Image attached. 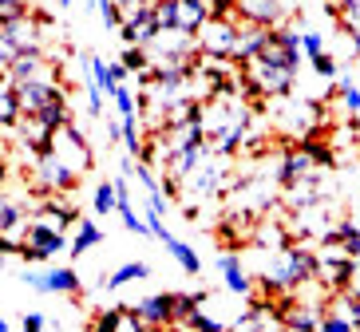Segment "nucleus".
Segmentation results:
<instances>
[{
    "label": "nucleus",
    "instance_id": "11",
    "mask_svg": "<svg viewBox=\"0 0 360 332\" xmlns=\"http://www.w3.org/2000/svg\"><path fill=\"white\" fill-rule=\"evenodd\" d=\"M159 32H162V28H159V20H155V4L143 8L139 16H131V20H123V28H119V36H123L127 48H147Z\"/></svg>",
    "mask_w": 360,
    "mask_h": 332
},
{
    "label": "nucleus",
    "instance_id": "34",
    "mask_svg": "<svg viewBox=\"0 0 360 332\" xmlns=\"http://www.w3.org/2000/svg\"><path fill=\"white\" fill-rule=\"evenodd\" d=\"M127 67H123V64H111V79H115V87H123V84H127Z\"/></svg>",
    "mask_w": 360,
    "mask_h": 332
},
{
    "label": "nucleus",
    "instance_id": "27",
    "mask_svg": "<svg viewBox=\"0 0 360 332\" xmlns=\"http://www.w3.org/2000/svg\"><path fill=\"white\" fill-rule=\"evenodd\" d=\"M24 16H32V8H28V0H0V20H24Z\"/></svg>",
    "mask_w": 360,
    "mask_h": 332
},
{
    "label": "nucleus",
    "instance_id": "19",
    "mask_svg": "<svg viewBox=\"0 0 360 332\" xmlns=\"http://www.w3.org/2000/svg\"><path fill=\"white\" fill-rule=\"evenodd\" d=\"M20 119H24V103L16 95V87H4V95H0V123H4V131H16Z\"/></svg>",
    "mask_w": 360,
    "mask_h": 332
},
{
    "label": "nucleus",
    "instance_id": "12",
    "mask_svg": "<svg viewBox=\"0 0 360 332\" xmlns=\"http://www.w3.org/2000/svg\"><path fill=\"white\" fill-rule=\"evenodd\" d=\"M281 12H285V0H238V16L262 28H277Z\"/></svg>",
    "mask_w": 360,
    "mask_h": 332
},
{
    "label": "nucleus",
    "instance_id": "5",
    "mask_svg": "<svg viewBox=\"0 0 360 332\" xmlns=\"http://www.w3.org/2000/svg\"><path fill=\"white\" fill-rule=\"evenodd\" d=\"M24 52H40V20H36V12L24 16V20H8L0 28V60L12 64Z\"/></svg>",
    "mask_w": 360,
    "mask_h": 332
},
{
    "label": "nucleus",
    "instance_id": "14",
    "mask_svg": "<svg viewBox=\"0 0 360 332\" xmlns=\"http://www.w3.org/2000/svg\"><path fill=\"white\" fill-rule=\"evenodd\" d=\"M277 317L285 321L289 332H321V317H325V312L305 309V305H293V300H289V305L281 300V305H277Z\"/></svg>",
    "mask_w": 360,
    "mask_h": 332
},
{
    "label": "nucleus",
    "instance_id": "28",
    "mask_svg": "<svg viewBox=\"0 0 360 332\" xmlns=\"http://www.w3.org/2000/svg\"><path fill=\"white\" fill-rule=\"evenodd\" d=\"M321 332H360V328L345 317V312H325V317H321Z\"/></svg>",
    "mask_w": 360,
    "mask_h": 332
},
{
    "label": "nucleus",
    "instance_id": "35",
    "mask_svg": "<svg viewBox=\"0 0 360 332\" xmlns=\"http://www.w3.org/2000/svg\"><path fill=\"white\" fill-rule=\"evenodd\" d=\"M349 36H352V48H356V55H360V28H356V24H349Z\"/></svg>",
    "mask_w": 360,
    "mask_h": 332
},
{
    "label": "nucleus",
    "instance_id": "20",
    "mask_svg": "<svg viewBox=\"0 0 360 332\" xmlns=\"http://www.w3.org/2000/svg\"><path fill=\"white\" fill-rule=\"evenodd\" d=\"M174 297V324H191V317L202 309L206 293H170Z\"/></svg>",
    "mask_w": 360,
    "mask_h": 332
},
{
    "label": "nucleus",
    "instance_id": "1",
    "mask_svg": "<svg viewBox=\"0 0 360 332\" xmlns=\"http://www.w3.org/2000/svg\"><path fill=\"white\" fill-rule=\"evenodd\" d=\"M250 123H254V107L238 99V87H230V91H218L214 99H206V103H202L206 147H210L214 159H230L233 150L245 142V135H250Z\"/></svg>",
    "mask_w": 360,
    "mask_h": 332
},
{
    "label": "nucleus",
    "instance_id": "39",
    "mask_svg": "<svg viewBox=\"0 0 360 332\" xmlns=\"http://www.w3.org/2000/svg\"><path fill=\"white\" fill-rule=\"evenodd\" d=\"M218 332H230V328H218Z\"/></svg>",
    "mask_w": 360,
    "mask_h": 332
},
{
    "label": "nucleus",
    "instance_id": "4",
    "mask_svg": "<svg viewBox=\"0 0 360 332\" xmlns=\"http://www.w3.org/2000/svg\"><path fill=\"white\" fill-rule=\"evenodd\" d=\"M68 237L60 234V230H52V225L44 222H28V234H24V249H20V261L24 265H44V261H52L56 253H64Z\"/></svg>",
    "mask_w": 360,
    "mask_h": 332
},
{
    "label": "nucleus",
    "instance_id": "30",
    "mask_svg": "<svg viewBox=\"0 0 360 332\" xmlns=\"http://www.w3.org/2000/svg\"><path fill=\"white\" fill-rule=\"evenodd\" d=\"M301 52H305L309 60L325 55V40H321V32H301Z\"/></svg>",
    "mask_w": 360,
    "mask_h": 332
},
{
    "label": "nucleus",
    "instance_id": "13",
    "mask_svg": "<svg viewBox=\"0 0 360 332\" xmlns=\"http://www.w3.org/2000/svg\"><path fill=\"white\" fill-rule=\"evenodd\" d=\"M265 44H269V28L242 20V28H238V52H233V64H242V67H245L250 60H257V55H262Z\"/></svg>",
    "mask_w": 360,
    "mask_h": 332
},
{
    "label": "nucleus",
    "instance_id": "23",
    "mask_svg": "<svg viewBox=\"0 0 360 332\" xmlns=\"http://www.w3.org/2000/svg\"><path fill=\"white\" fill-rule=\"evenodd\" d=\"M91 210H96L99 218L111 214V210H119V194H115V182H99L96 190H91Z\"/></svg>",
    "mask_w": 360,
    "mask_h": 332
},
{
    "label": "nucleus",
    "instance_id": "36",
    "mask_svg": "<svg viewBox=\"0 0 360 332\" xmlns=\"http://www.w3.org/2000/svg\"><path fill=\"white\" fill-rule=\"evenodd\" d=\"M182 328H186V324H170V328H162V332H182Z\"/></svg>",
    "mask_w": 360,
    "mask_h": 332
},
{
    "label": "nucleus",
    "instance_id": "9",
    "mask_svg": "<svg viewBox=\"0 0 360 332\" xmlns=\"http://www.w3.org/2000/svg\"><path fill=\"white\" fill-rule=\"evenodd\" d=\"M135 317L147 324L150 332H162L174 324V297L170 293H155V297H143L135 305Z\"/></svg>",
    "mask_w": 360,
    "mask_h": 332
},
{
    "label": "nucleus",
    "instance_id": "17",
    "mask_svg": "<svg viewBox=\"0 0 360 332\" xmlns=\"http://www.w3.org/2000/svg\"><path fill=\"white\" fill-rule=\"evenodd\" d=\"M99 241H103V230H99L91 218H79V225H75V237H72V258H84L87 249H96Z\"/></svg>",
    "mask_w": 360,
    "mask_h": 332
},
{
    "label": "nucleus",
    "instance_id": "33",
    "mask_svg": "<svg viewBox=\"0 0 360 332\" xmlns=\"http://www.w3.org/2000/svg\"><path fill=\"white\" fill-rule=\"evenodd\" d=\"M20 328L24 332H44V328H48V317H44V312H24Z\"/></svg>",
    "mask_w": 360,
    "mask_h": 332
},
{
    "label": "nucleus",
    "instance_id": "7",
    "mask_svg": "<svg viewBox=\"0 0 360 332\" xmlns=\"http://www.w3.org/2000/svg\"><path fill=\"white\" fill-rule=\"evenodd\" d=\"M238 28L242 24H233V20H206L198 32V52L233 60V52H238Z\"/></svg>",
    "mask_w": 360,
    "mask_h": 332
},
{
    "label": "nucleus",
    "instance_id": "29",
    "mask_svg": "<svg viewBox=\"0 0 360 332\" xmlns=\"http://www.w3.org/2000/svg\"><path fill=\"white\" fill-rule=\"evenodd\" d=\"M340 103H345L352 115H360V87L352 84V79H340Z\"/></svg>",
    "mask_w": 360,
    "mask_h": 332
},
{
    "label": "nucleus",
    "instance_id": "38",
    "mask_svg": "<svg viewBox=\"0 0 360 332\" xmlns=\"http://www.w3.org/2000/svg\"><path fill=\"white\" fill-rule=\"evenodd\" d=\"M333 4H340V8H345V4H349V0H333Z\"/></svg>",
    "mask_w": 360,
    "mask_h": 332
},
{
    "label": "nucleus",
    "instance_id": "21",
    "mask_svg": "<svg viewBox=\"0 0 360 332\" xmlns=\"http://www.w3.org/2000/svg\"><path fill=\"white\" fill-rule=\"evenodd\" d=\"M84 64H87V75L99 84V91L103 95H115V79H111V64L107 60H99V55H84Z\"/></svg>",
    "mask_w": 360,
    "mask_h": 332
},
{
    "label": "nucleus",
    "instance_id": "25",
    "mask_svg": "<svg viewBox=\"0 0 360 332\" xmlns=\"http://www.w3.org/2000/svg\"><path fill=\"white\" fill-rule=\"evenodd\" d=\"M119 64L127 67V72L143 75V72H150V52L147 48H123V60H119Z\"/></svg>",
    "mask_w": 360,
    "mask_h": 332
},
{
    "label": "nucleus",
    "instance_id": "24",
    "mask_svg": "<svg viewBox=\"0 0 360 332\" xmlns=\"http://www.w3.org/2000/svg\"><path fill=\"white\" fill-rule=\"evenodd\" d=\"M123 321H127V309H103L96 312L91 332H123Z\"/></svg>",
    "mask_w": 360,
    "mask_h": 332
},
{
    "label": "nucleus",
    "instance_id": "10",
    "mask_svg": "<svg viewBox=\"0 0 360 332\" xmlns=\"http://www.w3.org/2000/svg\"><path fill=\"white\" fill-rule=\"evenodd\" d=\"M309 174H317V159L309 154L305 142L293 147V150H285V159H281V166H277V182H281V186H297V182H305Z\"/></svg>",
    "mask_w": 360,
    "mask_h": 332
},
{
    "label": "nucleus",
    "instance_id": "26",
    "mask_svg": "<svg viewBox=\"0 0 360 332\" xmlns=\"http://www.w3.org/2000/svg\"><path fill=\"white\" fill-rule=\"evenodd\" d=\"M155 20H159L162 32L174 28L179 24V0H155Z\"/></svg>",
    "mask_w": 360,
    "mask_h": 332
},
{
    "label": "nucleus",
    "instance_id": "37",
    "mask_svg": "<svg viewBox=\"0 0 360 332\" xmlns=\"http://www.w3.org/2000/svg\"><path fill=\"white\" fill-rule=\"evenodd\" d=\"M56 4H60V8H72V0H56Z\"/></svg>",
    "mask_w": 360,
    "mask_h": 332
},
{
    "label": "nucleus",
    "instance_id": "8",
    "mask_svg": "<svg viewBox=\"0 0 360 332\" xmlns=\"http://www.w3.org/2000/svg\"><path fill=\"white\" fill-rule=\"evenodd\" d=\"M16 95H20V103H24V115H40V111L56 107V103H64L68 91H64V84H56V79H28V84L16 87Z\"/></svg>",
    "mask_w": 360,
    "mask_h": 332
},
{
    "label": "nucleus",
    "instance_id": "16",
    "mask_svg": "<svg viewBox=\"0 0 360 332\" xmlns=\"http://www.w3.org/2000/svg\"><path fill=\"white\" fill-rule=\"evenodd\" d=\"M210 20V0H179V32L186 36H198L202 24Z\"/></svg>",
    "mask_w": 360,
    "mask_h": 332
},
{
    "label": "nucleus",
    "instance_id": "3",
    "mask_svg": "<svg viewBox=\"0 0 360 332\" xmlns=\"http://www.w3.org/2000/svg\"><path fill=\"white\" fill-rule=\"evenodd\" d=\"M60 162H68L75 174H87L91 171V162H96V154H91V142H87V135L75 123H68V127H60L52 135V147H48Z\"/></svg>",
    "mask_w": 360,
    "mask_h": 332
},
{
    "label": "nucleus",
    "instance_id": "22",
    "mask_svg": "<svg viewBox=\"0 0 360 332\" xmlns=\"http://www.w3.org/2000/svg\"><path fill=\"white\" fill-rule=\"evenodd\" d=\"M111 103H115L119 119H143V107H139V95L131 91L127 84H123V87H115V95H111Z\"/></svg>",
    "mask_w": 360,
    "mask_h": 332
},
{
    "label": "nucleus",
    "instance_id": "15",
    "mask_svg": "<svg viewBox=\"0 0 360 332\" xmlns=\"http://www.w3.org/2000/svg\"><path fill=\"white\" fill-rule=\"evenodd\" d=\"M218 273H222L226 289H230L233 297H250L254 281H250V273L242 269V258H238V253H218Z\"/></svg>",
    "mask_w": 360,
    "mask_h": 332
},
{
    "label": "nucleus",
    "instance_id": "18",
    "mask_svg": "<svg viewBox=\"0 0 360 332\" xmlns=\"http://www.w3.org/2000/svg\"><path fill=\"white\" fill-rule=\"evenodd\" d=\"M147 277H150L147 261H127V265H119L115 273H107V289H123L131 281H147Z\"/></svg>",
    "mask_w": 360,
    "mask_h": 332
},
{
    "label": "nucleus",
    "instance_id": "31",
    "mask_svg": "<svg viewBox=\"0 0 360 332\" xmlns=\"http://www.w3.org/2000/svg\"><path fill=\"white\" fill-rule=\"evenodd\" d=\"M309 64H313V72L317 75H325V79H337V60H333V55H317V60H309Z\"/></svg>",
    "mask_w": 360,
    "mask_h": 332
},
{
    "label": "nucleus",
    "instance_id": "32",
    "mask_svg": "<svg viewBox=\"0 0 360 332\" xmlns=\"http://www.w3.org/2000/svg\"><path fill=\"white\" fill-rule=\"evenodd\" d=\"M186 328H194V332H218V328H222V324H218V321H214V317H206V312H194V317H191V324H186Z\"/></svg>",
    "mask_w": 360,
    "mask_h": 332
},
{
    "label": "nucleus",
    "instance_id": "6",
    "mask_svg": "<svg viewBox=\"0 0 360 332\" xmlns=\"http://www.w3.org/2000/svg\"><path fill=\"white\" fill-rule=\"evenodd\" d=\"M20 281L28 285V289L36 293H68V297H75V293L84 289V281H79V273L75 269H20Z\"/></svg>",
    "mask_w": 360,
    "mask_h": 332
},
{
    "label": "nucleus",
    "instance_id": "2",
    "mask_svg": "<svg viewBox=\"0 0 360 332\" xmlns=\"http://www.w3.org/2000/svg\"><path fill=\"white\" fill-rule=\"evenodd\" d=\"M321 273V258L317 253H309V249L301 246H285L281 253H277V265L274 273L265 277V293H293L301 289V285H309V281H317Z\"/></svg>",
    "mask_w": 360,
    "mask_h": 332
}]
</instances>
